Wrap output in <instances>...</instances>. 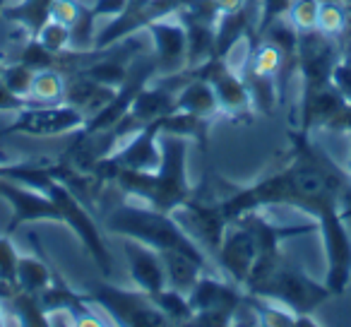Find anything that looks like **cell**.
Masks as SVG:
<instances>
[{
  "label": "cell",
  "mask_w": 351,
  "mask_h": 327,
  "mask_svg": "<svg viewBox=\"0 0 351 327\" xmlns=\"http://www.w3.org/2000/svg\"><path fill=\"white\" fill-rule=\"evenodd\" d=\"M130 200V197H128ZM104 226L111 234H118L121 239H137L142 243L152 245L156 250H181V253L195 258L197 263L205 265L207 272L221 274L219 267L188 239V234L176 224V219L166 212L152 210L149 205L140 202H121L116 205L106 217H104Z\"/></svg>",
  "instance_id": "cell-1"
},
{
  "label": "cell",
  "mask_w": 351,
  "mask_h": 327,
  "mask_svg": "<svg viewBox=\"0 0 351 327\" xmlns=\"http://www.w3.org/2000/svg\"><path fill=\"white\" fill-rule=\"evenodd\" d=\"M46 195L51 197V202H53L56 210H58V219L65 221V224L75 231V236L82 241L87 253L92 255L94 263H97L99 269L104 272V277H111V272H113L111 253H108L101 231H99V226H97V219H94L92 212L87 210V205L60 181L51 183Z\"/></svg>",
  "instance_id": "cell-2"
},
{
  "label": "cell",
  "mask_w": 351,
  "mask_h": 327,
  "mask_svg": "<svg viewBox=\"0 0 351 327\" xmlns=\"http://www.w3.org/2000/svg\"><path fill=\"white\" fill-rule=\"evenodd\" d=\"M87 116L70 104H27L17 111V118L10 125L0 128V140L12 135L29 137H56L82 130Z\"/></svg>",
  "instance_id": "cell-3"
},
{
  "label": "cell",
  "mask_w": 351,
  "mask_h": 327,
  "mask_svg": "<svg viewBox=\"0 0 351 327\" xmlns=\"http://www.w3.org/2000/svg\"><path fill=\"white\" fill-rule=\"evenodd\" d=\"M92 298L99 308H104L108 317H113L116 325H132V327H161L169 325L164 313L156 308L149 293L145 291H128L116 289L111 284H97L92 289Z\"/></svg>",
  "instance_id": "cell-4"
},
{
  "label": "cell",
  "mask_w": 351,
  "mask_h": 327,
  "mask_svg": "<svg viewBox=\"0 0 351 327\" xmlns=\"http://www.w3.org/2000/svg\"><path fill=\"white\" fill-rule=\"evenodd\" d=\"M317 224H320L327 253L325 287L330 289L332 296H339L351 282V231L339 217L337 207L322 212L317 217Z\"/></svg>",
  "instance_id": "cell-5"
},
{
  "label": "cell",
  "mask_w": 351,
  "mask_h": 327,
  "mask_svg": "<svg viewBox=\"0 0 351 327\" xmlns=\"http://www.w3.org/2000/svg\"><path fill=\"white\" fill-rule=\"evenodd\" d=\"M258 258H260V245L255 241V236L239 219H231L224 231V241L219 245V253L215 258L219 272L243 289L245 279H248L250 269H253Z\"/></svg>",
  "instance_id": "cell-6"
},
{
  "label": "cell",
  "mask_w": 351,
  "mask_h": 327,
  "mask_svg": "<svg viewBox=\"0 0 351 327\" xmlns=\"http://www.w3.org/2000/svg\"><path fill=\"white\" fill-rule=\"evenodd\" d=\"M152 41H154V63L156 75L154 77H169L178 75L188 68V34L178 15H169L154 20L149 27Z\"/></svg>",
  "instance_id": "cell-7"
},
{
  "label": "cell",
  "mask_w": 351,
  "mask_h": 327,
  "mask_svg": "<svg viewBox=\"0 0 351 327\" xmlns=\"http://www.w3.org/2000/svg\"><path fill=\"white\" fill-rule=\"evenodd\" d=\"M159 132H161V123H159V118H156V121L142 125L140 130H135L132 135H128L125 142H123L111 156H106V159H101V161H106L108 167H116V169L156 171L161 164Z\"/></svg>",
  "instance_id": "cell-8"
},
{
  "label": "cell",
  "mask_w": 351,
  "mask_h": 327,
  "mask_svg": "<svg viewBox=\"0 0 351 327\" xmlns=\"http://www.w3.org/2000/svg\"><path fill=\"white\" fill-rule=\"evenodd\" d=\"M0 197L10 202L12 212H15L8 234L15 231L17 226L29 224V221H41V219L60 221L58 210H56V205L51 202V197L41 191H34V188H29V186L0 178Z\"/></svg>",
  "instance_id": "cell-9"
},
{
  "label": "cell",
  "mask_w": 351,
  "mask_h": 327,
  "mask_svg": "<svg viewBox=\"0 0 351 327\" xmlns=\"http://www.w3.org/2000/svg\"><path fill=\"white\" fill-rule=\"evenodd\" d=\"M123 250H125L130 277L140 291L152 296V293L169 287V284H166L164 260H161L159 250L142 243V241H137V239H123Z\"/></svg>",
  "instance_id": "cell-10"
},
{
  "label": "cell",
  "mask_w": 351,
  "mask_h": 327,
  "mask_svg": "<svg viewBox=\"0 0 351 327\" xmlns=\"http://www.w3.org/2000/svg\"><path fill=\"white\" fill-rule=\"evenodd\" d=\"M349 106L346 99L332 87V82L317 84V87H303L301 101V130L313 132L317 128L330 130L335 118Z\"/></svg>",
  "instance_id": "cell-11"
},
{
  "label": "cell",
  "mask_w": 351,
  "mask_h": 327,
  "mask_svg": "<svg viewBox=\"0 0 351 327\" xmlns=\"http://www.w3.org/2000/svg\"><path fill=\"white\" fill-rule=\"evenodd\" d=\"M118 87H106V84H99L94 80L84 77L80 73H73L65 77V94L63 101L75 106L77 111H82L87 118H92L97 111H101L113 97H116Z\"/></svg>",
  "instance_id": "cell-12"
},
{
  "label": "cell",
  "mask_w": 351,
  "mask_h": 327,
  "mask_svg": "<svg viewBox=\"0 0 351 327\" xmlns=\"http://www.w3.org/2000/svg\"><path fill=\"white\" fill-rule=\"evenodd\" d=\"M176 111L191 113V116L200 118H215L221 113L219 101H217V94L212 89V84L202 77H191L183 82V87L176 94Z\"/></svg>",
  "instance_id": "cell-13"
},
{
  "label": "cell",
  "mask_w": 351,
  "mask_h": 327,
  "mask_svg": "<svg viewBox=\"0 0 351 327\" xmlns=\"http://www.w3.org/2000/svg\"><path fill=\"white\" fill-rule=\"evenodd\" d=\"M161 260H164V269H166V284L171 289L181 293H191L193 287L197 284L202 272H207L205 265L197 263L195 258L181 253V250H159Z\"/></svg>",
  "instance_id": "cell-14"
},
{
  "label": "cell",
  "mask_w": 351,
  "mask_h": 327,
  "mask_svg": "<svg viewBox=\"0 0 351 327\" xmlns=\"http://www.w3.org/2000/svg\"><path fill=\"white\" fill-rule=\"evenodd\" d=\"M56 0H22L17 5L5 8L0 20H10L17 25L27 27L32 32V36L36 39V34L41 32V27L51 20V8H53Z\"/></svg>",
  "instance_id": "cell-15"
},
{
  "label": "cell",
  "mask_w": 351,
  "mask_h": 327,
  "mask_svg": "<svg viewBox=\"0 0 351 327\" xmlns=\"http://www.w3.org/2000/svg\"><path fill=\"white\" fill-rule=\"evenodd\" d=\"M53 282V272H51L46 258H41V255H20V263H17V287L22 291L39 296Z\"/></svg>",
  "instance_id": "cell-16"
},
{
  "label": "cell",
  "mask_w": 351,
  "mask_h": 327,
  "mask_svg": "<svg viewBox=\"0 0 351 327\" xmlns=\"http://www.w3.org/2000/svg\"><path fill=\"white\" fill-rule=\"evenodd\" d=\"M65 94V75L56 68L36 70L27 104H60Z\"/></svg>",
  "instance_id": "cell-17"
},
{
  "label": "cell",
  "mask_w": 351,
  "mask_h": 327,
  "mask_svg": "<svg viewBox=\"0 0 351 327\" xmlns=\"http://www.w3.org/2000/svg\"><path fill=\"white\" fill-rule=\"evenodd\" d=\"M152 301H154L156 308L166 315L169 325H191L193 308L186 293L176 291V289H171V287H164L161 291L152 293Z\"/></svg>",
  "instance_id": "cell-18"
},
{
  "label": "cell",
  "mask_w": 351,
  "mask_h": 327,
  "mask_svg": "<svg viewBox=\"0 0 351 327\" xmlns=\"http://www.w3.org/2000/svg\"><path fill=\"white\" fill-rule=\"evenodd\" d=\"M34 75H36V70L25 65L22 60H10V63H3V68H0V80L8 84V89H10L15 97L25 99V101H29Z\"/></svg>",
  "instance_id": "cell-19"
},
{
  "label": "cell",
  "mask_w": 351,
  "mask_h": 327,
  "mask_svg": "<svg viewBox=\"0 0 351 327\" xmlns=\"http://www.w3.org/2000/svg\"><path fill=\"white\" fill-rule=\"evenodd\" d=\"M346 27V5L341 0H320V10H317V29L322 34L339 39Z\"/></svg>",
  "instance_id": "cell-20"
},
{
  "label": "cell",
  "mask_w": 351,
  "mask_h": 327,
  "mask_svg": "<svg viewBox=\"0 0 351 327\" xmlns=\"http://www.w3.org/2000/svg\"><path fill=\"white\" fill-rule=\"evenodd\" d=\"M317 10H320V0H293L287 17L296 27V32H311L317 29Z\"/></svg>",
  "instance_id": "cell-21"
},
{
  "label": "cell",
  "mask_w": 351,
  "mask_h": 327,
  "mask_svg": "<svg viewBox=\"0 0 351 327\" xmlns=\"http://www.w3.org/2000/svg\"><path fill=\"white\" fill-rule=\"evenodd\" d=\"M36 41H39L46 51L58 56L70 49V27L60 25V22H56V20H49L41 27L39 34H36Z\"/></svg>",
  "instance_id": "cell-22"
},
{
  "label": "cell",
  "mask_w": 351,
  "mask_h": 327,
  "mask_svg": "<svg viewBox=\"0 0 351 327\" xmlns=\"http://www.w3.org/2000/svg\"><path fill=\"white\" fill-rule=\"evenodd\" d=\"M17 263H20V250L15 248L10 236H0V284L17 287Z\"/></svg>",
  "instance_id": "cell-23"
},
{
  "label": "cell",
  "mask_w": 351,
  "mask_h": 327,
  "mask_svg": "<svg viewBox=\"0 0 351 327\" xmlns=\"http://www.w3.org/2000/svg\"><path fill=\"white\" fill-rule=\"evenodd\" d=\"M330 82L341 97L346 99V104H351V58L349 56L341 53L337 58L335 68H332V75H330Z\"/></svg>",
  "instance_id": "cell-24"
},
{
  "label": "cell",
  "mask_w": 351,
  "mask_h": 327,
  "mask_svg": "<svg viewBox=\"0 0 351 327\" xmlns=\"http://www.w3.org/2000/svg\"><path fill=\"white\" fill-rule=\"evenodd\" d=\"M84 8L80 0H56L53 8H51V20L60 22V25L70 27L73 29V25L80 20V15L84 12Z\"/></svg>",
  "instance_id": "cell-25"
},
{
  "label": "cell",
  "mask_w": 351,
  "mask_h": 327,
  "mask_svg": "<svg viewBox=\"0 0 351 327\" xmlns=\"http://www.w3.org/2000/svg\"><path fill=\"white\" fill-rule=\"evenodd\" d=\"M293 0H260V15H258V39L263 34V29L274 22L277 17H284L291 8Z\"/></svg>",
  "instance_id": "cell-26"
},
{
  "label": "cell",
  "mask_w": 351,
  "mask_h": 327,
  "mask_svg": "<svg viewBox=\"0 0 351 327\" xmlns=\"http://www.w3.org/2000/svg\"><path fill=\"white\" fill-rule=\"evenodd\" d=\"M128 8V0H94V5H92V12L94 17H118L123 10Z\"/></svg>",
  "instance_id": "cell-27"
},
{
  "label": "cell",
  "mask_w": 351,
  "mask_h": 327,
  "mask_svg": "<svg viewBox=\"0 0 351 327\" xmlns=\"http://www.w3.org/2000/svg\"><path fill=\"white\" fill-rule=\"evenodd\" d=\"M27 101L20 97H15V94L8 89V84L0 80V111H20V108H25Z\"/></svg>",
  "instance_id": "cell-28"
},
{
  "label": "cell",
  "mask_w": 351,
  "mask_h": 327,
  "mask_svg": "<svg viewBox=\"0 0 351 327\" xmlns=\"http://www.w3.org/2000/svg\"><path fill=\"white\" fill-rule=\"evenodd\" d=\"M215 3L221 10V15H226V12H239L248 8V0H215Z\"/></svg>",
  "instance_id": "cell-29"
},
{
  "label": "cell",
  "mask_w": 351,
  "mask_h": 327,
  "mask_svg": "<svg viewBox=\"0 0 351 327\" xmlns=\"http://www.w3.org/2000/svg\"><path fill=\"white\" fill-rule=\"evenodd\" d=\"M0 325H8V320H5V311H3V306H0Z\"/></svg>",
  "instance_id": "cell-30"
},
{
  "label": "cell",
  "mask_w": 351,
  "mask_h": 327,
  "mask_svg": "<svg viewBox=\"0 0 351 327\" xmlns=\"http://www.w3.org/2000/svg\"><path fill=\"white\" fill-rule=\"evenodd\" d=\"M5 3L8 0H0V15H3V10H5Z\"/></svg>",
  "instance_id": "cell-31"
},
{
  "label": "cell",
  "mask_w": 351,
  "mask_h": 327,
  "mask_svg": "<svg viewBox=\"0 0 351 327\" xmlns=\"http://www.w3.org/2000/svg\"><path fill=\"white\" fill-rule=\"evenodd\" d=\"M349 176H351V154H349Z\"/></svg>",
  "instance_id": "cell-32"
},
{
  "label": "cell",
  "mask_w": 351,
  "mask_h": 327,
  "mask_svg": "<svg viewBox=\"0 0 351 327\" xmlns=\"http://www.w3.org/2000/svg\"><path fill=\"white\" fill-rule=\"evenodd\" d=\"M0 68H3V60H0Z\"/></svg>",
  "instance_id": "cell-33"
}]
</instances>
